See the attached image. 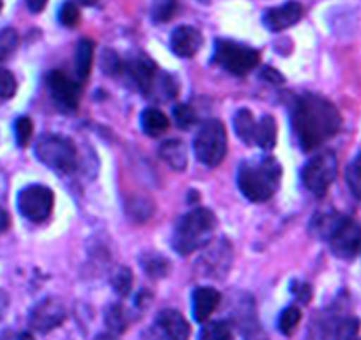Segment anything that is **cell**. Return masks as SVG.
<instances>
[{
    "instance_id": "obj_1",
    "label": "cell",
    "mask_w": 361,
    "mask_h": 340,
    "mask_svg": "<svg viewBox=\"0 0 361 340\" xmlns=\"http://www.w3.org/2000/svg\"><path fill=\"white\" fill-rule=\"evenodd\" d=\"M293 128L300 147L310 152L338 133L342 116L329 99L317 95H303L294 103Z\"/></svg>"
},
{
    "instance_id": "obj_2",
    "label": "cell",
    "mask_w": 361,
    "mask_h": 340,
    "mask_svg": "<svg viewBox=\"0 0 361 340\" xmlns=\"http://www.w3.org/2000/svg\"><path fill=\"white\" fill-rule=\"evenodd\" d=\"M312 232L329 243L333 255L353 261L361 252V225L340 213H321L312 221Z\"/></svg>"
},
{
    "instance_id": "obj_3",
    "label": "cell",
    "mask_w": 361,
    "mask_h": 340,
    "mask_svg": "<svg viewBox=\"0 0 361 340\" xmlns=\"http://www.w3.org/2000/svg\"><path fill=\"white\" fill-rule=\"evenodd\" d=\"M282 181V165L273 156L246 159L238 169V188L250 202H266Z\"/></svg>"
},
{
    "instance_id": "obj_4",
    "label": "cell",
    "mask_w": 361,
    "mask_h": 340,
    "mask_svg": "<svg viewBox=\"0 0 361 340\" xmlns=\"http://www.w3.org/2000/svg\"><path fill=\"white\" fill-rule=\"evenodd\" d=\"M216 229V217L211 210L199 207L183 214L172 234V246L179 255H190L209 245Z\"/></svg>"
},
{
    "instance_id": "obj_5",
    "label": "cell",
    "mask_w": 361,
    "mask_h": 340,
    "mask_svg": "<svg viewBox=\"0 0 361 340\" xmlns=\"http://www.w3.org/2000/svg\"><path fill=\"white\" fill-rule=\"evenodd\" d=\"M37 159L59 174H71L78 163V154L71 138L57 133H44L34 147Z\"/></svg>"
},
{
    "instance_id": "obj_6",
    "label": "cell",
    "mask_w": 361,
    "mask_h": 340,
    "mask_svg": "<svg viewBox=\"0 0 361 340\" xmlns=\"http://www.w3.org/2000/svg\"><path fill=\"white\" fill-rule=\"evenodd\" d=\"M213 62L234 76L248 75L260 62V54L252 47L228 40H216Z\"/></svg>"
},
{
    "instance_id": "obj_7",
    "label": "cell",
    "mask_w": 361,
    "mask_h": 340,
    "mask_svg": "<svg viewBox=\"0 0 361 340\" xmlns=\"http://www.w3.org/2000/svg\"><path fill=\"white\" fill-rule=\"evenodd\" d=\"M195 156L202 165L218 166L227 156V131L218 119L202 123L193 140Z\"/></svg>"
},
{
    "instance_id": "obj_8",
    "label": "cell",
    "mask_w": 361,
    "mask_h": 340,
    "mask_svg": "<svg viewBox=\"0 0 361 340\" xmlns=\"http://www.w3.org/2000/svg\"><path fill=\"white\" fill-rule=\"evenodd\" d=\"M338 162L333 151H322L312 156L301 170L303 186L315 197H324L336 179Z\"/></svg>"
},
{
    "instance_id": "obj_9",
    "label": "cell",
    "mask_w": 361,
    "mask_h": 340,
    "mask_svg": "<svg viewBox=\"0 0 361 340\" xmlns=\"http://www.w3.org/2000/svg\"><path fill=\"white\" fill-rule=\"evenodd\" d=\"M310 340H360V319L331 312L314 322Z\"/></svg>"
},
{
    "instance_id": "obj_10",
    "label": "cell",
    "mask_w": 361,
    "mask_h": 340,
    "mask_svg": "<svg viewBox=\"0 0 361 340\" xmlns=\"http://www.w3.org/2000/svg\"><path fill=\"white\" fill-rule=\"evenodd\" d=\"M55 195L48 186L30 185L18 193V211L34 224L47 220L54 211Z\"/></svg>"
},
{
    "instance_id": "obj_11",
    "label": "cell",
    "mask_w": 361,
    "mask_h": 340,
    "mask_svg": "<svg viewBox=\"0 0 361 340\" xmlns=\"http://www.w3.org/2000/svg\"><path fill=\"white\" fill-rule=\"evenodd\" d=\"M47 87L51 102L57 105V109L64 110V112H75L78 109L82 85L71 76L66 75L64 71L55 69V71L48 73Z\"/></svg>"
},
{
    "instance_id": "obj_12",
    "label": "cell",
    "mask_w": 361,
    "mask_h": 340,
    "mask_svg": "<svg viewBox=\"0 0 361 340\" xmlns=\"http://www.w3.org/2000/svg\"><path fill=\"white\" fill-rule=\"evenodd\" d=\"M68 310L57 298H44L36 307L30 310L29 322L32 329L39 333H48L51 329L59 328L64 322Z\"/></svg>"
},
{
    "instance_id": "obj_13",
    "label": "cell",
    "mask_w": 361,
    "mask_h": 340,
    "mask_svg": "<svg viewBox=\"0 0 361 340\" xmlns=\"http://www.w3.org/2000/svg\"><path fill=\"white\" fill-rule=\"evenodd\" d=\"M123 73L128 76L130 83H133L135 89L140 91L142 95H151L152 83H154L156 76H158V68L154 62L147 57V55H137L131 61L124 62Z\"/></svg>"
},
{
    "instance_id": "obj_14",
    "label": "cell",
    "mask_w": 361,
    "mask_h": 340,
    "mask_svg": "<svg viewBox=\"0 0 361 340\" xmlns=\"http://www.w3.org/2000/svg\"><path fill=\"white\" fill-rule=\"evenodd\" d=\"M232 265V246L227 239H220L218 243L207 245V252L199 261V269L209 277H225Z\"/></svg>"
},
{
    "instance_id": "obj_15",
    "label": "cell",
    "mask_w": 361,
    "mask_h": 340,
    "mask_svg": "<svg viewBox=\"0 0 361 340\" xmlns=\"http://www.w3.org/2000/svg\"><path fill=\"white\" fill-rule=\"evenodd\" d=\"M305 15V8L296 2V0H289L286 4L271 8L264 13L262 23L267 30L271 32H282V30L289 29V27L296 25Z\"/></svg>"
},
{
    "instance_id": "obj_16",
    "label": "cell",
    "mask_w": 361,
    "mask_h": 340,
    "mask_svg": "<svg viewBox=\"0 0 361 340\" xmlns=\"http://www.w3.org/2000/svg\"><path fill=\"white\" fill-rule=\"evenodd\" d=\"M204 36L192 25H179L170 34V50L180 59H192L202 48Z\"/></svg>"
},
{
    "instance_id": "obj_17",
    "label": "cell",
    "mask_w": 361,
    "mask_h": 340,
    "mask_svg": "<svg viewBox=\"0 0 361 340\" xmlns=\"http://www.w3.org/2000/svg\"><path fill=\"white\" fill-rule=\"evenodd\" d=\"M156 332L159 333V340H188L190 326L179 312L169 308L156 317Z\"/></svg>"
},
{
    "instance_id": "obj_18",
    "label": "cell",
    "mask_w": 361,
    "mask_h": 340,
    "mask_svg": "<svg viewBox=\"0 0 361 340\" xmlns=\"http://www.w3.org/2000/svg\"><path fill=\"white\" fill-rule=\"evenodd\" d=\"M221 301V294L213 287H199L193 291L192 312L197 322H206Z\"/></svg>"
},
{
    "instance_id": "obj_19",
    "label": "cell",
    "mask_w": 361,
    "mask_h": 340,
    "mask_svg": "<svg viewBox=\"0 0 361 340\" xmlns=\"http://www.w3.org/2000/svg\"><path fill=\"white\" fill-rule=\"evenodd\" d=\"M159 156L170 169L183 172L188 166V151L180 140H165L159 145Z\"/></svg>"
},
{
    "instance_id": "obj_20",
    "label": "cell",
    "mask_w": 361,
    "mask_h": 340,
    "mask_svg": "<svg viewBox=\"0 0 361 340\" xmlns=\"http://www.w3.org/2000/svg\"><path fill=\"white\" fill-rule=\"evenodd\" d=\"M94 62V43L90 40H80L75 51V71L78 80H87Z\"/></svg>"
},
{
    "instance_id": "obj_21",
    "label": "cell",
    "mask_w": 361,
    "mask_h": 340,
    "mask_svg": "<svg viewBox=\"0 0 361 340\" xmlns=\"http://www.w3.org/2000/svg\"><path fill=\"white\" fill-rule=\"evenodd\" d=\"M253 144L259 145L264 151H271L276 145V121L271 116H262L257 121L255 138Z\"/></svg>"
},
{
    "instance_id": "obj_22",
    "label": "cell",
    "mask_w": 361,
    "mask_h": 340,
    "mask_svg": "<svg viewBox=\"0 0 361 340\" xmlns=\"http://www.w3.org/2000/svg\"><path fill=\"white\" fill-rule=\"evenodd\" d=\"M140 126L149 137H159L169 130V119L158 109H145L140 116Z\"/></svg>"
},
{
    "instance_id": "obj_23",
    "label": "cell",
    "mask_w": 361,
    "mask_h": 340,
    "mask_svg": "<svg viewBox=\"0 0 361 340\" xmlns=\"http://www.w3.org/2000/svg\"><path fill=\"white\" fill-rule=\"evenodd\" d=\"M255 126H257V121L253 119L250 110L241 109L235 112L234 130L235 133H238V137L241 138L246 145L253 144V138H255Z\"/></svg>"
},
{
    "instance_id": "obj_24",
    "label": "cell",
    "mask_w": 361,
    "mask_h": 340,
    "mask_svg": "<svg viewBox=\"0 0 361 340\" xmlns=\"http://www.w3.org/2000/svg\"><path fill=\"white\" fill-rule=\"evenodd\" d=\"M140 265L145 275H149L151 279H163L170 268V262L165 257H161L159 253H145V255H142Z\"/></svg>"
},
{
    "instance_id": "obj_25",
    "label": "cell",
    "mask_w": 361,
    "mask_h": 340,
    "mask_svg": "<svg viewBox=\"0 0 361 340\" xmlns=\"http://www.w3.org/2000/svg\"><path fill=\"white\" fill-rule=\"evenodd\" d=\"M105 322H106V326H109L110 333H114V335H119V333L126 332L128 314H126V310L123 308V305H119V303L110 305V307L106 308Z\"/></svg>"
},
{
    "instance_id": "obj_26",
    "label": "cell",
    "mask_w": 361,
    "mask_h": 340,
    "mask_svg": "<svg viewBox=\"0 0 361 340\" xmlns=\"http://www.w3.org/2000/svg\"><path fill=\"white\" fill-rule=\"evenodd\" d=\"M177 9H179V2L177 0H152L151 4V18L156 23H165L176 16Z\"/></svg>"
},
{
    "instance_id": "obj_27",
    "label": "cell",
    "mask_w": 361,
    "mask_h": 340,
    "mask_svg": "<svg viewBox=\"0 0 361 340\" xmlns=\"http://www.w3.org/2000/svg\"><path fill=\"white\" fill-rule=\"evenodd\" d=\"M345 181L350 193H353L357 200H361V151L354 156V159L349 163V166H347Z\"/></svg>"
},
{
    "instance_id": "obj_28",
    "label": "cell",
    "mask_w": 361,
    "mask_h": 340,
    "mask_svg": "<svg viewBox=\"0 0 361 340\" xmlns=\"http://www.w3.org/2000/svg\"><path fill=\"white\" fill-rule=\"evenodd\" d=\"M199 340H234V336H232V329L227 322L213 321L204 326Z\"/></svg>"
},
{
    "instance_id": "obj_29",
    "label": "cell",
    "mask_w": 361,
    "mask_h": 340,
    "mask_svg": "<svg viewBox=\"0 0 361 340\" xmlns=\"http://www.w3.org/2000/svg\"><path fill=\"white\" fill-rule=\"evenodd\" d=\"M300 321H301L300 308L294 307V305L293 307H287V308H283V312L280 314V317H279V329L286 336H290V335H294V332H296Z\"/></svg>"
},
{
    "instance_id": "obj_30",
    "label": "cell",
    "mask_w": 361,
    "mask_h": 340,
    "mask_svg": "<svg viewBox=\"0 0 361 340\" xmlns=\"http://www.w3.org/2000/svg\"><path fill=\"white\" fill-rule=\"evenodd\" d=\"M20 37L18 32L11 27L0 30V61H6V59L11 57L15 54V50L18 48Z\"/></svg>"
},
{
    "instance_id": "obj_31",
    "label": "cell",
    "mask_w": 361,
    "mask_h": 340,
    "mask_svg": "<svg viewBox=\"0 0 361 340\" xmlns=\"http://www.w3.org/2000/svg\"><path fill=\"white\" fill-rule=\"evenodd\" d=\"M152 211H154V204L149 202L147 199H142V197H138V199H131V202L128 204V214L137 221L147 220V218L152 214Z\"/></svg>"
},
{
    "instance_id": "obj_32",
    "label": "cell",
    "mask_w": 361,
    "mask_h": 340,
    "mask_svg": "<svg viewBox=\"0 0 361 340\" xmlns=\"http://www.w3.org/2000/svg\"><path fill=\"white\" fill-rule=\"evenodd\" d=\"M131 284H133V273L130 268H119L112 277V287L119 296H126L131 291Z\"/></svg>"
},
{
    "instance_id": "obj_33",
    "label": "cell",
    "mask_w": 361,
    "mask_h": 340,
    "mask_svg": "<svg viewBox=\"0 0 361 340\" xmlns=\"http://www.w3.org/2000/svg\"><path fill=\"white\" fill-rule=\"evenodd\" d=\"M32 131H34V124L29 117H18L15 121V138L16 144L20 147H25L29 145L30 138H32Z\"/></svg>"
},
{
    "instance_id": "obj_34",
    "label": "cell",
    "mask_w": 361,
    "mask_h": 340,
    "mask_svg": "<svg viewBox=\"0 0 361 340\" xmlns=\"http://www.w3.org/2000/svg\"><path fill=\"white\" fill-rule=\"evenodd\" d=\"M59 22L64 27H75L80 22V9L75 2L71 0H66L64 4L59 9Z\"/></svg>"
},
{
    "instance_id": "obj_35",
    "label": "cell",
    "mask_w": 361,
    "mask_h": 340,
    "mask_svg": "<svg viewBox=\"0 0 361 340\" xmlns=\"http://www.w3.org/2000/svg\"><path fill=\"white\" fill-rule=\"evenodd\" d=\"M16 78L11 71L8 69H0V99L6 102V99H11L16 95Z\"/></svg>"
},
{
    "instance_id": "obj_36",
    "label": "cell",
    "mask_w": 361,
    "mask_h": 340,
    "mask_svg": "<svg viewBox=\"0 0 361 340\" xmlns=\"http://www.w3.org/2000/svg\"><path fill=\"white\" fill-rule=\"evenodd\" d=\"M173 117H176L177 126L183 128V130H190L197 121L195 112H193V109L190 105H177L173 109Z\"/></svg>"
},
{
    "instance_id": "obj_37",
    "label": "cell",
    "mask_w": 361,
    "mask_h": 340,
    "mask_svg": "<svg viewBox=\"0 0 361 340\" xmlns=\"http://www.w3.org/2000/svg\"><path fill=\"white\" fill-rule=\"evenodd\" d=\"M123 66L124 62L121 61L119 55L112 50H105L103 51V59H102V68L106 75H121L123 73Z\"/></svg>"
},
{
    "instance_id": "obj_38",
    "label": "cell",
    "mask_w": 361,
    "mask_h": 340,
    "mask_svg": "<svg viewBox=\"0 0 361 340\" xmlns=\"http://www.w3.org/2000/svg\"><path fill=\"white\" fill-rule=\"evenodd\" d=\"M290 291H293L294 294L298 296V300L301 301V303H308L312 298V289L308 284L305 282H293V286H290Z\"/></svg>"
},
{
    "instance_id": "obj_39",
    "label": "cell",
    "mask_w": 361,
    "mask_h": 340,
    "mask_svg": "<svg viewBox=\"0 0 361 340\" xmlns=\"http://www.w3.org/2000/svg\"><path fill=\"white\" fill-rule=\"evenodd\" d=\"M260 78L266 80V82H269V83H283V80H286L279 71H276L275 68H269V66L262 69V73H260Z\"/></svg>"
},
{
    "instance_id": "obj_40",
    "label": "cell",
    "mask_w": 361,
    "mask_h": 340,
    "mask_svg": "<svg viewBox=\"0 0 361 340\" xmlns=\"http://www.w3.org/2000/svg\"><path fill=\"white\" fill-rule=\"evenodd\" d=\"M48 0H27V8L30 13H41L47 8Z\"/></svg>"
},
{
    "instance_id": "obj_41",
    "label": "cell",
    "mask_w": 361,
    "mask_h": 340,
    "mask_svg": "<svg viewBox=\"0 0 361 340\" xmlns=\"http://www.w3.org/2000/svg\"><path fill=\"white\" fill-rule=\"evenodd\" d=\"M9 225H11V218H9L8 211L0 207V234L8 231Z\"/></svg>"
},
{
    "instance_id": "obj_42",
    "label": "cell",
    "mask_w": 361,
    "mask_h": 340,
    "mask_svg": "<svg viewBox=\"0 0 361 340\" xmlns=\"http://www.w3.org/2000/svg\"><path fill=\"white\" fill-rule=\"evenodd\" d=\"M94 340H119V339H117V335H114V333L109 332V333H99Z\"/></svg>"
},
{
    "instance_id": "obj_43",
    "label": "cell",
    "mask_w": 361,
    "mask_h": 340,
    "mask_svg": "<svg viewBox=\"0 0 361 340\" xmlns=\"http://www.w3.org/2000/svg\"><path fill=\"white\" fill-rule=\"evenodd\" d=\"M6 305H8V296L4 293H0V312L4 310Z\"/></svg>"
},
{
    "instance_id": "obj_44",
    "label": "cell",
    "mask_w": 361,
    "mask_h": 340,
    "mask_svg": "<svg viewBox=\"0 0 361 340\" xmlns=\"http://www.w3.org/2000/svg\"><path fill=\"white\" fill-rule=\"evenodd\" d=\"M80 2H82V4H85V6H94L98 0H80Z\"/></svg>"
},
{
    "instance_id": "obj_45",
    "label": "cell",
    "mask_w": 361,
    "mask_h": 340,
    "mask_svg": "<svg viewBox=\"0 0 361 340\" xmlns=\"http://www.w3.org/2000/svg\"><path fill=\"white\" fill-rule=\"evenodd\" d=\"M199 2H202V4H209V0H199Z\"/></svg>"
},
{
    "instance_id": "obj_46",
    "label": "cell",
    "mask_w": 361,
    "mask_h": 340,
    "mask_svg": "<svg viewBox=\"0 0 361 340\" xmlns=\"http://www.w3.org/2000/svg\"><path fill=\"white\" fill-rule=\"evenodd\" d=\"M0 9H2V0H0Z\"/></svg>"
}]
</instances>
